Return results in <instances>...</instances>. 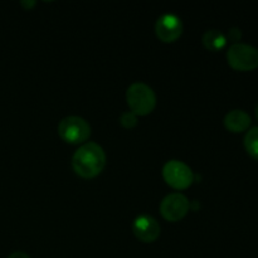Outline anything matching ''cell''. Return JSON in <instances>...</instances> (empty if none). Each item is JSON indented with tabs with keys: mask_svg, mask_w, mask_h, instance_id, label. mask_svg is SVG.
I'll return each instance as SVG.
<instances>
[{
	"mask_svg": "<svg viewBox=\"0 0 258 258\" xmlns=\"http://www.w3.org/2000/svg\"><path fill=\"white\" fill-rule=\"evenodd\" d=\"M256 116H257V118H258V102H257V105H256Z\"/></svg>",
	"mask_w": 258,
	"mask_h": 258,
	"instance_id": "obj_16",
	"label": "cell"
},
{
	"mask_svg": "<svg viewBox=\"0 0 258 258\" xmlns=\"http://www.w3.org/2000/svg\"><path fill=\"white\" fill-rule=\"evenodd\" d=\"M244 148L252 158L258 160V126L249 128L243 139Z\"/></svg>",
	"mask_w": 258,
	"mask_h": 258,
	"instance_id": "obj_11",
	"label": "cell"
},
{
	"mask_svg": "<svg viewBox=\"0 0 258 258\" xmlns=\"http://www.w3.org/2000/svg\"><path fill=\"white\" fill-rule=\"evenodd\" d=\"M227 60L236 71H253L258 67V49L246 43H234L227 50Z\"/></svg>",
	"mask_w": 258,
	"mask_h": 258,
	"instance_id": "obj_3",
	"label": "cell"
},
{
	"mask_svg": "<svg viewBox=\"0 0 258 258\" xmlns=\"http://www.w3.org/2000/svg\"><path fill=\"white\" fill-rule=\"evenodd\" d=\"M133 232L139 241L144 243H153L160 237V224L154 217L141 214L134 219Z\"/></svg>",
	"mask_w": 258,
	"mask_h": 258,
	"instance_id": "obj_8",
	"label": "cell"
},
{
	"mask_svg": "<svg viewBox=\"0 0 258 258\" xmlns=\"http://www.w3.org/2000/svg\"><path fill=\"white\" fill-rule=\"evenodd\" d=\"M251 116L243 110H232L224 116L223 123L231 133H243L251 125Z\"/></svg>",
	"mask_w": 258,
	"mask_h": 258,
	"instance_id": "obj_9",
	"label": "cell"
},
{
	"mask_svg": "<svg viewBox=\"0 0 258 258\" xmlns=\"http://www.w3.org/2000/svg\"><path fill=\"white\" fill-rule=\"evenodd\" d=\"M58 135L68 144H83L91 136V126L81 116H67L58 123Z\"/></svg>",
	"mask_w": 258,
	"mask_h": 258,
	"instance_id": "obj_4",
	"label": "cell"
},
{
	"mask_svg": "<svg viewBox=\"0 0 258 258\" xmlns=\"http://www.w3.org/2000/svg\"><path fill=\"white\" fill-rule=\"evenodd\" d=\"M126 101L130 111L136 116H146L156 107V95L153 88L144 82H134L126 91Z\"/></svg>",
	"mask_w": 258,
	"mask_h": 258,
	"instance_id": "obj_2",
	"label": "cell"
},
{
	"mask_svg": "<svg viewBox=\"0 0 258 258\" xmlns=\"http://www.w3.org/2000/svg\"><path fill=\"white\" fill-rule=\"evenodd\" d=\"M163 178L171 188L184 190L193 184L194 174L183 161L169 160L163 166Z\"/></svg>",
	"mask_w": 258,
	"mask_h": 258,
	"instance_id": "obj_5",
	"label": "cell"
},
{
	"mask_svg": "<svg viewBox=\"0 0 258 258\" xmlns=\"http://www.w3.org/2000/svg\"><path fill=\"white\" fill-rule=\"evenodd\" d=\"M190 209V202L184 194L171 193L160 203V213L169 222H179L186 216Z\"/></svg>",
	"mask_w": 258,
	"mask_h": 258,
	"instance_id": "obj_6",
	"label": "cell"
},
{
	"mask_svg": "<svg viewBox=\"0 0 258 258\" xmlns=\"http://www.w3.org/2000/svg\"><path fill=\"white\" fill-rule=\"evenodd\" d=\"M202 43L206 47V49L211 52H219L223 49L227 44V37L224 33L218 29H208L203 34Z\"/></svg>",
	"mask_w": 258,
	"mask_h": 258,
	"instance_id": "obj_10",
	"label": "cell"
},
{
	"mask_svg": "<svg viewBox=\"0 0 258 258\" xmlns=\"http://www.w3.org/2000/svg\"><path fill=\"white\" fill-rule=\"evenodd\" d=\"M183 33V22L178 15L166 13L158 18L155 23V34L161 42L173 43Z\"/></svg>",
	"mask_w": 258,
	"mask_h": 258,
	"instance_id": "obj_7",
	"label": "cell"
},
{
	"mask_svg": "<svg viewBox=\"0 0 258 258\" xmlns=\"http://www.w3.org/2000/svg\"><path fill=\"white\" fill-rule=\"evenodd\" d=\"M106 153L97 143H85L72 156L73 171L83 179L100 175L106 166Z\"/></svg>",
	"mask_w": 258,
	"mask_h": 258,
	"instance_id": "obj_1",
	"label": "cell"
},
{
	"mask_svg": "<svg viewBox=\"0 0 258 258\" xmlns=\"http://www.w3.org/2000/svg\"><path fill=\"white\" fill-rule=\"evenodd\" d=\"M118 121H120L121 126H123L125 128H133L138 125V116L131 111H126V112L121 113Z\"/></svg>",
	"mask_w": 258,
	"mask_h": 258,
	"instance_id": "obj_12",
	"label": "cell"
},
{
	"mask_svg": "<svg viewBox=\"0 0 258 258\" xmlns=\"http://www.w3.org/2000/svg\"><path fill=\"white\" fill-rule=\"evenodd\" d=\"M35 4H37V2H33V0H23V2H20V5H22L23 8H24L25 10H30L33 7H35Z\"/></svg>",
	"mask_w": 258,
	"mask_h": 258,
	"instance_id": "obj_14",
	"label": "cell"
},
{
	"mask_svg": "<svg viewBox=\"0 0 258 258\" xmlns=\"http://www.w3.org/2000/svg\"><path fill=\"white\" fill-rule=\"evenodd\" d=\"M227 40H231V42L234 43H238V40H241L242 38V30L239 29L238 27H232L231 29L228 30V33H227Z\"/></svg>",
	"mask_w": 258,
	"mask_h": 258,
	"instance_id": "obj_13",
	"label": "cell"
},
{
	"mask_svg": "<svg viewBox=\"0 0 258 258\" xmlns=\"http://www.w3.org/2000/svg\"><path fill=\"white\" fill-rule=\"evenodd\" d=\"M8 258H30V256H28L25 252H22V251H17V252H13V253H10Z\"/></svg>",
	"mask_w": 258,
	"mask_h": 258,
	"instance_id": "obj_15",
	"label": "cell"
}]
</instances>
